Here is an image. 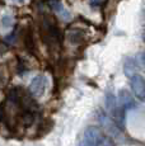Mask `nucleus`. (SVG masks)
<instances>
[{
	"label": "nucleus",
	"mask_w": 145,
	"mask_h": 146,
	"mask_svg": "<svg viewBox=\"0 0 145 146\" xmlns=\"http://www.w3.org/2000/svg\"><path fill=\"white\" fill-rule=\"evenodd\" d=\"M143 41H144V43H145V31H144V33H143Z\"/></svg>",
	"instance_id": "f8f14e48"
},
{
	"label": "nucleus",
	"mask_w": 145,
	"mask_h": 146,
	"mask_svg": "<svg viewBox=\"0 0 145 146\" xmlns=\"http://www.w3.org/2000/svg\"><path fill=\"white\" fill-rule=\"evenodd\" d=\"M144 84H145V79H144Z\"/></svg>",
	"instance_id": "ddd939ff"
},
{
	"label": "nucleus",
	"mask_w": 145,
	"mask_h": 146,
	"mask_svg": "<svg viewBox=\"0 0 145 146\" xmlns=\"http://www.w3.org/2000/svg\"><path fill=\"white\" fill-rule=\"evenodd\" d=\"M99 3H101V0H90V5H92V7H97Z\"/></svg>",
	"instance_id": "6e6552de"
},
{
	"label": "nucleus",
	"mask_w": 145,
	"mask_h": 146,
	"mask_svg": "<svg viewBox=\"0 0 145 146\" xmlns=\"http://www.w3.org/2000/svg\"><path fill=\"white\" fill-rule=\"evenodd\" d=\"M117 100H118V106L121 107L124 111L134 106L132 95H131L129 93V90H126V89H121V90L118 92V99Z\"/></svg>",
	"instance_id": "20e7f679"
},
{
	"label": "nucleus",
	"mask_w": 145,
	"mask_h": 146,
	"mask_svg": "<svg viewBox=\"0 0 145 146\" xmlns=\"http://www.w3.org/2000/svg\"><path fill=\"white\" fill-rule=\"evenodd\" d=\"M13 1H17V3H23L24 0H13Z\"/></svg>",
	"instance_id": "9b49d317"
},
{
	"label": "nucleus",
	"mask_w": 145,
	"mask_h": 146,
	"mask_svg": "<svg viewBox=\"0 0 145 146\" xmlns=\"http://www.w3.org/2000/svg\"><path fill=\"white\" fill-rule=\"evenodd\" d=\"M141 60H143V62L145 64V51L143 52V55H141Z\"/></svg>",
	"instance_id": "9d476101"
},
{
	"label": "nucleus",
	"mask_w": 145,
	"mask_h": 146,
	"mask_svg": "<svg viewBox=\"0 0 145 146\" xmlns=\"http://www.w3.org/2000/svg\"><path fill=\"white\" fill-rule=\"evenodd\" d=\"M46 76L45 75H37L36 78H33V80L29 84V93L33 97L38 98L45 93V89H46Z\"/></svg>",
	"instance_id": "f03ea898"
},
{
	"label": "nucleus",
	"mask_w": 145,
	"mask_h": 146,
	"mask_svg": "<svg viewBox=\"0 0 145 146\" xmlns=\"http://www.w3.org/2000/svg\"><path fill=\"white\" fill-rule=\"evenodd\" d=\"M130 85L132 89L134 94L138 98L143 99L145 97V84H144V78L140 74H134L130 78Z\"/></svg>",
	"instance_id": "7ed1b4c3"
},
{
	"label": "nucleus",
	"mask_w": 145,
	"mask_h": 146,
	"mask_svg": "<svg viewBox=\"0 0 145 146\" xmlns=\"http://www.w3.org/2000/svg\"><path fill=\"white\" fill-rule=\"evenodd\" d=\"M0 23H1L3 28H10L13 26V17L10 15V14H4V15L1 17Z\"/></svg>",
	"instance_id": "0eeeda50"
},
{
	"label": "nucleus",
	"mask_w": 145,
	"mask_h": 146,
	"mask_svg": "<svg viewBox=\"0 0 145 146\" xmlns=\"http://www.w3.org/2000/svg\"><path fill=\"white\" fill-rule=\"evenodd\" d=\"M136 70H138V64L134 60L132 57H129L125 60L124 62V72L127 78H131L134 74H136Z\"/></svg>",
	"instance_id": "39448f33"
},
{
	"label": "nucleus",
	"mask_w": 145,
	"mask_h": 146,
	"mask_svg": "<svg viewBox=\"0 0 145 146\" xmlns=\"http://www.w3.org/2000/svg\"><path fill=\"white\" fill-rule=\"evenodd\" d=\"M78 146H115L112 139L106 136L96 126H89L82 135Z\"/></svg>",
	"instance_id": "f257e3e1"
},
{
	"label": "nucleus",
	"mask_w": 145,
	"mask_h": 146,
	"mask_svg": "<svg viewBox=\"0 0 145 146\" xmlns=\"http://www.w3.org/2000/svg\"><path fill=\"white\" fill-rule=\"evenodd\" d=\"M3 118H4V108L0 106V121H1Z\"/></svg>",
	"instance_id": "1a4fd4ad"
},
{
	"label": "nucleus",
	"mask_w": 145,
	"mask_h": 146,
	"mask_svg": "<svg viewBox=\"0 0 145 146\" xmlns=\"http://www.w3.org/2000/svg\"><path fill=\"white\" fill-rule=\"evenodd\" d=\"M106 109L110 113H115L117 109V98L112 92H108L106 94Z\"/></svg>",
	"instance_id": "423d86ee"
}]
</instances>
